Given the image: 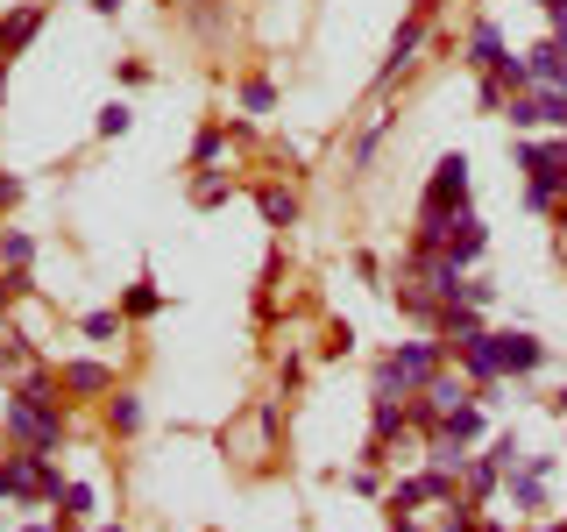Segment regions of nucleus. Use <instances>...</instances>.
Masks as SVG:
<instances>
[{
	"instance_id": "1",
	"label": "nucleus",
	"mask_w": 567,
	"mask_h": 532,
	"mask_svg": "<svg viewBox=\"0 0 567 532\" xmlns=\"http://www.w3.org/2000/svg\"><path fill=\"white\" fill-rule=\"evenodd\" d=\"M0 419H8V433H15L22 447H36V454H50V447L64 440V412H57V398H50V376H29V384L0 405Z\"/></svg>"
},
{
	"instance_id": "2",
	"label": "nucleus",
	"mask_w": 567,
	"mask_h": 532,
	"mask_svg": "<svg viewBox=\"0 0 567 532\" xmlns=\"http://www.w3.org/2000/svg\"><path fill=\"white\" fill-rule=\"evenodd\" d=\"M447 213H468V157H440V164H433L426 220H447Z\"/></svg>"
},
{
	"instance_id": "3",
	"label": "nucleus",
	"mask_w": 567,
	"mask_h": 532,
	"mask_svg": "<svg viewBox=\"0 0 567 532\" xmlns=\"http://www.w3.org/2000/svg\"><path fill=\"white\" fill-rule=\"evenodd\" d=\"M490 348H497V369H504V376H525V369L546 362V348H539L532 334H490Z\"/></svg>"
},
{
	"instance_id": "4",
	"label": "nucleus",
	"mask_w": 567,
	"mask_h": 532,
	"mask_svg": "<svg viewBox=\"0 0 567 532\" xmlns=\"http://www.w3.org/2000/svg\"><path fill=\"white\" fill-rule=\"evenodd\" d=\"M525 71H532V86H553V93H567V36H553V43H539Z\"/></svg>"
},
{
	"instance_id": "5",
	"label": "nucleus",
	"mask_w": 567,
	"mask_h": 532,
	"mask_svg": "<svg viewBox=\"0 0 567 532\" xmlns=\"http://www.w3.org/2000/svg\"><path fill=\"white\" fill-rule=\"evenodd\" d=\"M36 29H43V8H15L8 22H0V57H15V50H22Z\"/></svg>"
},
{
	"instance_id": "6",
	"label": "nucleus",
	"mask_w": 567,
	"mask_h": 532,
	"mask_svg": "<svg viewBox=\"0 0 567 532\" xmlns=\"http://www.w3.org/2000/svg\"><path fill=\"white\" fill-rule=\"evenodd\" d=\"M468 64H482V71L504 64V36H497V22H475V36H468Z\"/></svg>"
},
{
	"instance_id": "7",
	"label": "nucleus",
	"mask_w": 567,
	"mask_h": 532,
	"mask_svg": "<svg viewBox=\"0 0 567 532\" xmlns=\"http://www.w3.org/2000/svg\"><path fill=\"white\" fill-rule=\"evenodd\" d=\"M107 384H114V376H107L100 362H71V369H64V391H78V398H93V391H107Z\"/></svg>"
},
{
	"instance_id": "8",
	"label": "nucleus",
	"mask_w": 567,
	"mask_h": 532,
	"mask_svg": "<svg viewBox=\"0 0 567 532\" xmlns=\"http://www.w3.org/2000/svg\"><path fill=\"white\" fill-rule=\"evenodd\" d=\"M419 36H426V22H404L397 29V43H390V64H383V79H397L404 64H412V50H419Z\"/></svg>"
},
{
	"instance_id": "9",
	"label": "nucleus",
	"mask_w": 567,
	"mask_h": 532,
	"mask_svg": "<svg viewBox=\"0 0 567 532\" xmlns=\"http://www.w3.org/2000/svg\"><path fill=\"white\" fill-rule=\"evenodd\" d=\"M263 220H270V227H291V220H298V199L270 185V192H263Z\"/></svg>"
},
{
	"instance_id": "10",
	"label": "nucleus",
	"mask_w": 567,
	"mask_h": 532,
	"mask_svg": "<svg viewBox=\"0 0 567 532\" xmlns=\"http://www.w3.org/2000/svg\"><path fill=\"white\" fill-rule=\"evenodd\" d=\"M0 256H8V270H29V256H36V242L22 235V227H8V235H0Z\"/></svg>"
},
{
	"instance_id": "11",
	"label": "nucleus",
	"mask_w": 567,
	"mask_h": 532,
	"mask_svg": "<svg viewBox=\"0 0 567 532\" xmlns=\"http://www.w3.org/2000/svg\"><path fill=\"white\" fill-rule=\"evenodd\" d=\"M36 355H29V341L22 334H8V341H0V369H29Z\"/></svg>"
},
{
	"instance_id": "12",
	"label": "nucleus",
	"mask_w": 567,
	"mask_h": 532,
	"mask_svg": "<svg viewBox=\"0 0 567 532\" xmlns=\"http://www.w3.org/2000/svg\"><path fill=\"white\" fill-rule=\"evenodd\" d=\"M241 107H249V114H270V107H277V93H270L263 79H249V86H241Z\"/></svg>"
},
{
	"instance_id": "13",
	"label": "nucleus",
	"mask_w": 567,
	"mask_h": 532,
	"mask_svg": "<svg viewBox=\"0 0 567 532\" xmlns=\"http://www.w3.org/2000/svg\"><path fill=\"white\" fill-rule=\"evenodd\" d=\"M57 497H64V518H86L93 511V490H78V483H64Z\"/></svg>"
},
{
	"instance_id": "14",
	"label": "nucleus",
	"mask_w": 567,
	"mask_h": 532,
	"mask_svg": "<svg viewBox=\"0 0 567 532\" xmlns=\"http://www.w3.org/2000/svg\"><path fill=\"white\" fill-rule=\"evenodd\" d=\"M22 291H29V277H22V270H0V313H8Z\"/></svg>"
},
{
	"instance_id": "15",
	"label": "nucleus",
	"mask_w": 567,
	"mask_h": 532,
	"mask_svg": "<svg viewBox=\"0 0 567 532\" xmlns=\"http://www.w3.org/2000/svg\"><path fill=\"white\" fill-rule=\"evenodd\" d=\"M128 121H135V114H128L121 100H114V107H100V135H128Z\"/></svg>"
},
{
	"instance_id": "16",
	"label": "nucleus",
	"mask_w": 567,
	"mask_h": 532,
	"mask_svg": "<svg viewBox=\"0 0 567 532\" xmlns=\"http://www.w3.org/2000/svg\"><path fill=\"white\" fill-rule=\"evenodd\" d=\"M142 426V405L135 398H114V433H135Z\"/></svg>"
},
{
	"instance_id": "17",
	"label": "nucleus",
	"mask_w": 567,
	"mask_h": 532,
	"mask_svg": "<svg viewBox=\"0 0 567 532\" xmlns=\"http://www.w3.org/2000/svg\"><path fill=\"white\" fill-rule=\"evenodd\" d=\"M539 121H560V128H567V93L546 86V93H539Z\"/></svg>"
},
{
	"instance_id": "18",
	"label": "nucleus",
	"mask_w": 567,
	"mask_h": 532,
	"mask_svg": "<svg viewBox=\"0 0 567 532\" xmlns=\"http://www.w3.org/2000/svg\"><path fill=\"white\" fill-rule=\"evenodd\" d=\"M156 306H164V298H156V284H149V277H142V284H135V291H128V313H156Z\"/></svg>"
},
{
	"instance_id": "19",
	"label": "nucleus",
	"mask_w": 567,
	"mask_h": 532,
	"mask_svg": "<svg viewBox=\"0 0 567 532\" xmlns=\"http://www.w3.org/2000/svg\"><path fill=\"white\" fill-rule=\"evenodd\" d=\"M192 199H199V206H220V199H227V178H199Z\"/></svg>"
},
{
	"instance_id": "20",
	"label": "nucleus",
	"mask_w": 567,
	"mask_h": 532,
	"mask_svg": "<svg viewBox=\"0 0 567 532\" xmlns=\"http://www.w3.org/2000/svg\"><path fill=\"white\" fill-rule=\"evenodd\" d=\"M114 334H121L114 313H93V320H86V341H114Z\"/></svg>"
},
{
	"instance_id": "21",
	"label": "nucleus",
	"mask_w": 567,
	"mask_h": 532,
	"mask_svg": "<svg viewBox=\"0 0 567 532\" xmlns=\"http://www.w3.org/2000/svg\"><path fill=\"white\" fill-rule=\"evenodd\" d=\"M220 149H227V135H220V128H206V135H199V149H192V157H199V164H213Z\"/></svg>"
},
{
	"instance_id": "22",
	"label": "nucleus",
	"mask_w": 567,
	"mask_h": 532,
	"mask_svg": "<svg viewBox=\"0 0 567 532\" xmlns=\"http://www.w3.org/2000/svg\"><path fill=\"white\" fill-rule=\"evenodd\" d=\"M511 128H539V100H511Z\"/></svg>"
},
{
	"instance_id": "23",
	"label": "nucleus",
	"mask_w": 567,
	"mask_h": 532,
	"mask_svg": "<svg viewBox=\"0 0 567 532\" xmlns=\"http://www.w3.org/2000/svg\"><path fill=\"white\" fill-rule=\"evenodd\" d=\"M539 8L553 15V36H567V0H539Z\"/></svg>"
},
{
	"instance_id": "24",
	"label": "nucleus",
	"mask_w": 567,
	"mask_h": 532,
	"mask_svg": "<svg viewBox=\"0 0 567 532\" xmlns=\"http://www.w3.org/2000/svg\"><path fill=\"white\" fill-rule=\"evenodd\" d=\"M93 8H100V15H121V8H128V0H93Z\"/></svg>"
},
{
	"instance_id": "25",
	"label": "nucleus",
	"mask_w": 567,
	"mask_h": 532,
	"mask_svg": "<svg viewBox=\"0 0 567 532\" xmlns=\"http://www.w3.org/2000/svg\"><path fill=\"white\" fill-rule=\"evenodd\" d=\"M390 532H419V525H412V518H397V525H390Z\"/></svg>"
},
{
	"instance_id": "26",
	"label": "nucleus",
	"mask_w": 567,
	"mask_h": 532,
	"mask_svg": "<svg viewBox=\"0 0 567 532\" xmlns=\"http://www.w3.org/2000/svg\"><path fill=\"white\" fill-rule=\"evenodd\" d=\"M553 412H560V419H567V391H560V398H553Z\"/></svg>"
},
{
	"instance_id": "27",
	"label": "nucleus",
	"mask_w": 567,
	"mask_h": 532,
	"mask_svg": "<svg viewBox=\"0 0 567 532\" xmlns=\"http://www.w3.org/2000/svg\"><path fill=\"white\" fill-rule=\"evenodd\" d=\"M0 100H8V79H0Z\"/></svg>"
},
{
	"instance_id": "28",
	"label": "nucleus",
	"mask_w": 567,
	"mask_h": 532,
	"mask_svg": "<svg viewBox=\"0 0 567 532\" xmlns=\"http://www.w3.org/2000/svg\"><path fill=\"white\" fill-rule=\"evenodd\" d=\"M100 532H121V525H100Z\"/></svg>"
},
{
	"instance_id": "29",
	"label": "nucleus",
	"mask_w": 567,
	"mask_h": 532,
	"mask_svg": "<svg viewBox=\"0 0 567 532\" xmlns=\"http://www.w3.org/2000/svg\"><path fill=\"white\" fill-rule=\"evenodd\" d=\"M560 532H567V525H560Z\"/></svg>"
}]
</instances>
